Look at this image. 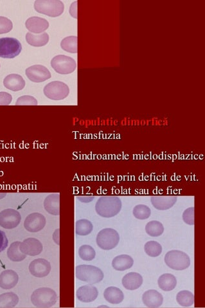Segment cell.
I'll return each instance as SVG.
<instances>
[{"label": "cell", "mask_w": 205, "mask_h": 308, "mask_svg": "<svg viewBox=\"0 0 205 308\" xmlns=\"http://www.w3.org/2000/svg\"><path fill=\"white\" fill-rule=\"evenodd\" d=\"M175 196H153L151 199L154 208L159 211H166L173 208L177 201Z\"/></svg>", "instance_id": "ffe728a7"}, {"label": "cell", "mask_w": 205, "mask_h": 308, "mask_svg": "<svg viewBox=\"0 0 205 308\" xmlns=\"http://www.w3.org/2000/svg\"><path fill=\"white\" fill-rule=\"evenodd\" d=\"M28 79L33 83H42L51 78L49 70L44 66L37 65L28 68L25 71Z\"/></svg>", "instance_id": "8fae6325"}, {"label": "cell", "mask_w": 205, "mask_h": 308, "mask_svg": "<svg viewBox=\"0 0 205 308\" xmlns=\"http://www.w3.org/2000/svg\"><path fill=\"white\" fill-rule=\"evenodd\" d=\"M22 50L21 43L13 37L0 39V57L13 59L20 54Z\"/></svg>", "instance_id": "52a82bcc"}, {"label": "cell", "mask_w": 205, "mask_h": 308, "mask_svg": "<svg viewBox=\"0 0 205 308\" xmlns=\"http://www.w3.org/2000/svg\"><path fill=\"white\" fill-rule=\"evenodd\" d=\"M30 300L35 307L48 308L56 304L58 296L56 292L50 288H40L32 293Z\"/></svg>", "instance_id": "7a4b0ae2"}, {"label": "cell", "mask_w": 205, "mask_h": 308, "mask_svg": "<svg viewBox=\"0 0 205 308\" xmlns=\"http://www.w3.org/2000/svg\"><path fill=\"white\" fill-rule=\"evenodd\" d=\"M25 26L30 32L37 34H42L49 29V23L46 19L33 16L27 20Z\"/></svg>", "instance_id": "2e32d148"}, {"label": "cell", "mask_w": 205, "mask_h": 308, "mask_svg": "<svg viewBox=\"0 0 205 308\" xmlns=\"http://www.w3.org/2000/svg\"><path fill=\"white\" fill-rule=\"evenodd\" d=\"M144 251L149 257H156L161 255L162 247L158 242L150 241L147 242L144 245Z\"/></svg>", "instance_id": "d6a6232c"}, {"label": "cell", "mask_w": 205, "mask_h": 308, "mask_svg": "<svg viewBox=\"0 0 205 308\" xmlns=\"http://www.w3.org/2000/svg\"><path fill=\"white\" fill-rule=\"evenodd\" d=\"M19 297L13 292L0 295V308H12L19 303Z\"/></svg>", "instance_id": "83f0119b"}, {"label": "cell", "mask_w": 205, "mask_h": 308, "mask_svg": "<svg viewBox=\"0 0 205 308\" xmlns=\"http://www.w3.org/2000/svg\"><path fill=\"white\" fill-rule=\"evenodd\" d=\"M53 241L55 242V243L57 244L58 246L60 245V229H57L55 230L54 234L52 235Z\"/></svg>", "instance_id": "b9f144b4"}, {"label": "cell", "mask_w": 205, "mask_h": 308, "mask_svg": "<svg viewBox=\"0 0 205 308\" xmlns=\"http://www.w3.org/2000/svg\"><path fill=\"white\" fill-rule=\"evenodd\" d=\"M158 284L163 291L171 292L176 287V277L171 274H164L159 277Z\"/></svg>", "instance_id": "d4e9b609"}, {"label": "cell", "mask_w": 205, "mask_h": 308, "mask_svg": "<svg viewBox=\"0 0 205 308\" xmlns=\"http://www.w3.org/2000/svg\"><path fill=\"white\" fill-rule=\"evenodd\" d=\"M44 208L48 213L53 216L60 215V194L53 193L44 201Z\"/></svg>", "instance_id": "44dd1931"}, {"label": "cell", "mask_w": 205, "mask_h": 308, "mask_svg": "<svg viewBox=\"0 0 205 308\" xmlns=\"http://www.w3.org/2000/svg\"><path fill=\"white\" fill-rule=\"evenodd\" d=\"M47 220L43 214L34 213L29 214L25 218L24 227L28 232L35 233L42 231L46 225Z\"/></svg>", "instance_id": "4fadbf2b"}, {"label": "cell", "mask_w": 205, "mask_h": 308, "mask_svg": "<svg viewBox=\"0 0 205 308\" xmlns=\"http://www.w3.org/2000/svg\"><path fill=\"white\" fill-rule=\"evenodd\" d=\"M18 281V274L14 270H6L0 274V288L3 290L13 289Z\"/></svg>", "instance_id": "e0dca14e"}, {"label": "cell", "mask_w": 205, "mask_h": 308, "mask_svg": "<svg viewBox=\"0 0 205 308\" xmlns=\"http://www.w3.org/2000/svg\"><path fill=\"white\" fill-rule=\"evenodd\" d=\"M36 98L30 95H24L17 98L16 106H37Z\"/></svg>", "instance_id": "8d00e7d4"}, {"label": "cell", "mask_w": 205, "mask_h": 308, "mask_svg": "<svg viewBox=\"0 0 205 308\" xmlns=\"http://www.w3.org/2000/svg\"><path fill=\"white\" fill-rule=\"evenodd\" d=\"M26 41L30 45L34 47H42L46 45L49 42V36L47 32L35 35L31 32L26 34Z\"/></svg>", "instance_id": "484cf974"}, {"label": "cell", "mask_w": 205, "mask_h": 308, "mask_svg": "<svg viewBox=\"0 0 205 308\" xmlns=\"http://www.w3.org/2000/svg\"><path fill=\"white\" fill-rule=\"evenodd\" d=\"M98 291L93 284L85 285L79 288L76 292V297L79 301L89 303L95 301L97 299Z\"/></svg>", "instance_id": "9a60e30c"}, {"label": "cell", "mask_w": 205, "mask_h": 308, "mask_svg": "<svg viewBox=\"0 0 205 308\" xmlns=\"http://www.w3.org/2000/svg\"><path fill=\"white\" fill-rule=\"evenodd\" d=\"M144 282L143 277L136 272H130L125 275L121 280L123 286L128 290H136L139 289Z\"/></svg>", "instance_id": "d6986e66"}, {"label": "cell", "mask_w": 205, "mask_h": 308, "mask_svg": "<svg viewBox=\"0 0 205 308\" xmlns=\"http://www.w3.org/2000/svg\"><path fill=\"white\" fill-rule=\"evenodd\" d=\"M44 94L49 99L60 100L69 95L70 89L67 85L60 81H53L45 86Z\"/></svg>", "instance_id": "9c48e42d"}, {"label": "cell", "mask_w": 205, "mask_h": 308, "mask_svg": "<svg viewBox=\"0 0 205 308\" xmlns=\"http://www.w3.org/2000/svg\"><path fill=\"white\" fill-rule=\"evenodd\" d=\"M4 87L13 92L22 90L25 87V81L21 75L16 74H10L4 80Z\"/></svg>", "instance_id": "7402d4cb"}, {"label": "cell", "mask_w": 205, "mask_h": 308, "mask_svg": "<svg viewBox=\"0 0 205 308\" xmlns=\"http://www.w3.org/2000/svg\"><path fill=\"white\" fill-rule=\"evenodd\" d=\"M29 269L32 276L37 278H44L49 276L51 271V264L47 259H36L30 262Z\"/></svg>", "instance_id": "7c38bea8"}, {"label": "cell", "mask_w": 205, "mask_h": 308, "mask_svg": "<svg viewBox=\"0 0 205 308\" xmlns=\"http://www.w3.org/2000/svg\"><path fill=\"white\" fill-rule=\"evenodd\" d=\"M75 277L81 281L94 284L102 281L105 275L99 268L93 265L81 264L75 268Z\"/></svg>", "instance_id": "3957f363"}, {"label": "cell", "mask_w": 205, "mask_h": 308, "mask_svg": "<svg viewBox=\"0 0 205 308\" xmlns=\"http://www.w3.org/2000/svg\"><path fill=\"white\" fill-rule=\"evenodd\" d=\"M182 218H183V220L187 224L189 225H194V207H192V208H190L187 209L186 211L183 212V216H182Z\"/></svg>", "instance_id": "74e56055"}, {"label": "cell", "mask_w": 205, "mask_h": 308, "mask_svg": "<svg viewBox=\"0 0 205 308\" xmlns=\"http://www.w3.org/2000/svg\"><path fill=\"white\" fill-rule=\"evenodd\" d=\"M8 244L9 241L6 233L0 230V253L7 249Z\"/></svg>", "instance_id": "ab89813d"}, {"label": "cell", "mask_w": 205, "mask_h": 308, "mask_svg": "<svg viewBox=\"0 0 205 308\" xmlns=\"http://www.w3.org/2000/svg\"><path fill=\"white\" fill-rule=\"evenodd\" d=\"M133 214L136 219L144 220L149 218L151 216V209L146 204H138L133 209Z\"/></svg>", "instance_id": "e575fe53"}, {"label": "cell", "mask_w": 205, "mask_h": 308, "mask_svg": "<svg viewBox=\"0 0 205 308\" xmlns=\"http://www.w3.org/2000/svg\"><path fill=\"white\" fill-rule=\"evenodd\" d=\"M93 225L89 220L86 219H80L75 223V233L80 236H86L92 233Z\"/></svg>", "instance_id": "f1b7e54d"}, {"label": "cell", "mask_w": 205, "mask_h": 308, "mask_svg": "<svg viewBox=\"0 0 205 308\" xmlns=\"http://www.w3.org/2000/svg\"><path fill=\"white\" fill-rule=\"evenodd\" d=\"M78 256L83 261H91L95 259L96 252L92 247L84 244L78 249Z\"/></svg>", "instance_id": "836d02e7"}, {"label": "cell", "mask_w": 205, "mask_h": 308, "mask_svg": "<svg viewBox=\"0 0 205 308\" xmlns=\"http://www.w3.org/2000/svg\"><path fill=\"white\" fill-rule=\"evenodd\" d=\"M20 243H21L20 241H15L10 245L7 250V257L12 262H21L26 259L27 255L20 251Z\"/></svg>", "instance_id": "4316f807"}, {"label": "cell", "mask_w": 205, "mask_h": 308, "mask_svg": "<svg viewBox=\"0 0 205 308\" xmlns=\"http://www.w3.org/2000/svg\"><path fill=\"white\" fill-rule=\"evenodd\" d=\"M164 261L169 268L178 271L187 269L191 265V259L188 255L177 250L168 252Z\"/></svg>", "instance_id": "5b68a950"}, {"label": "cell", "mask_w": 205, "mask_h": 308, "mask_svg": "<svg viewBox=\"0 0 205 308\" xmlns=\"http://www.w3.org/2000/svg\"><path fill=\"white\" fill-rule=\"evenodd\" d=\"M77 37L68 36L62 40L60 43V47L66 52L72 53V54H77Z\"/></svg>", "instance_id": "1f68e13d"}, {"label": "cell", "mask_w": 205, "mask_h": 308, "mask_svg": "<svg viewBox=\"0 0 205 308\" xmlns=\"http://www.w3.org/2000/svg\"><path fill=\"white\" fill-rule=\"evenodd\" d=\"M120 241V236L115 229L107 228L98 232L96 242L100 249L110 251L115 249Z\"/></svg>", "instance_id": "8992f818"}, {"label": "cell", "mask_w": 205, "mask_h": 308, "mask_svg": "<svg viewBox=\"0 0 205 308\" xmlns=\"http://www.w3.org/2000/svg\"><path fill=\"white\" fill-rule=\"evenodd\" d=\"M21 221V214L15 209H7L0 213V227L5 229L16 228Z\"/></svg>", "instance_id": "30bf717a"}, {"label": "cell", "mask_w": 205, "mask_h": 308, "mask_svg": "<svg viewBox=\"0 0 205 308\" xmlns=\"http://www.w3.org/2000/svg\"><path fill=\"white\" fill-rule=\"evenodd\" d=\"M7 196V193H0V199H3Z\"/></svg>", "instance_id": "7bdbcfd3"}, {"label": "cell", "mask_w": 205, "mask_h": 308, "mask_svg": "<svg viewBox=\"0 0 205 308\" xmlns=\"http://www.w3.org/2000/svg\"><path fill=\"white\" fill-rule=\"evenodd\" d=\"M176 301L183 307H191L194 303V295L188 290H182L176 295Z\"/></svg>", "instance_id": "f546056e"}, {"label": "cell", "mask_w": 205, "mask_h": 308, "mask_svg": "<svg viewBox=\"0 0 205 308\" xmlns=\"http://www.w3.org/2000/svg\"><path fill=\"white\" fill-rule=\"evenodd\" d=\"M121 206L120 199L116 196H103L95 204L96 213L102 218H110L120 213Z\"/></svg>", "instance_id": "6da1fadb"}, {"label": "cell", "mask_w": 205, "mask_h": 308, "mask_svg": "<svg viewBox=\"0 0 205 308\" xmlns=\"http://www.w3.org/2000/svg\"><path fill=\"white\" fill-rule=\"evenodd\" d=\"M104 297L106 301L112 304H120L125 299V295L120 289L115 286H110L104 292Z\"/></svg>", "instance_id": "cb8c5ba5"}, {"label": "cell", "mask_w": 205, "mask_h": 308, "mask_svg": "<svg viewBox=\"0 0 205 308\" xmlns=\"http://www.w3.org/2000/svg\"><path fill=\"white\" fill-rule=\"evenodd\" d=\"M20 251L27 256H37L42 254L44 247L42 242L34 237H29L21 242L19 245Z\"/></svg>", "instance_id": "5bb4252c"}, {"label": "cell", "mask_w": 205, "mask_h": 308, "mask_svg": "<svg viewBox=\"0 0 205 308\" xmlns=\"http://www.w3.org/2000/svg\"><path fill=\"white\" fill-rule=\"evenodd\" d=\"M146 233L151 237H158L163 234L164 227L163 224L158 221L149 222L146 226Z\"/></svg>", "instance_id": "4dcf8cb0"}, {"label": "cell", "mask_w": 205, "mask_h": 308, "mask_svg": "<svg viewBox=\"0 0 205 308\" xmlns=\"http://www.w3.org/2000/svg\"><path fill=\"white\" fill-rule=\"evenodd\" d=\"M77 2H73V3L71 5L70 9V13L71 16L74 18H77Z\"/></svg>", "instance_id": "60d3db41"}, {"label": "cell", "mask_w": 205, "mask_h": 308, "mask_svg": "<svg viewBox=\"0 0 205 308\" xmlns=\"http://www.w3.org/2000/svg\"><path fill=\"white\" fill-rule=\"evenodd\" d=\"M142 302L146 306L151 308L160 307L163 302V297L155 290H149L142 295Z\"/></svg>", "instance_id": "ac0fdd59"}, {"label": "cell", "mask_w": 205, "mask_h": 308, "mask_svg": "<svg viewBox=\"0 0 205 308\" xmlns=\"http://www.w3.org/2000/svg\"><path fill=\"white\" fill-rule=\"evenodd\" d=\"M12 97L7 92H0V106H8L12 102Z\"/></svg>", "instance_id": "f35d334b"}, {"label": "cell", "mask_w": 205, "mask_h": 308, "mask_svg": "<svg viewBox=\"0 0 205 308\" xmlns=\"http://www.w3.org/2000/svg\"><path fill=\"white\" fill-rule=\"evenodd\" d=\"M53 69L58 74L67 75L72 74L77 68V63L72 57L65 55H59L51 60Z\"/></svg>", "instance_id": "ba28073f"}, {"label": "cell", "mask_w": 205, "mask_h": 308, "mask_svg": "<svg viewBox=\"0 0 205 308\" xmlns=\"http://www.w3.org/2000/svg\"><path fill=\"white\" fill-rule=\"evenodd\" d=\"M134 260L127 254L120 255L112 261V266L116 271L122 272L130 269L133 266Z\"/></svg>", "instance_id": "603a6c76"}, {"label": "cell", "mask_w": 205, "mask_h": 308, "mask_svg": "<svg viewBox=\"0 0 205 308\" xmlns=\"http://www.w3.org/2000/svg\"><path fill=\"white\" fill-rule=\"evenodd\" d=\"M34 9L39 13L56 17L63 13L65 6L60 0H36Z\"/></svg>", "instance_id": "277c9868"}, {"label": "cell", "mask_w": 205, "mask_h": 308, "mask_svg": "<svg viewBox=\"0 0 205 308\" xmlns=\"http://www.w3.org/2000/svg\"><path fill=\"white\" fill-rule=\"evenodd\" d=\"M13 24L6 17L0 16V34H7L11 31Z\"/></svg>", "instance_id": "d590c367"}]
</instances>
